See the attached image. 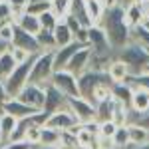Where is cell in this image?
<instances>
[{"mask_svg":"<svg viewBox=\"0 0 149 149\" xmlns=\"http://www.w3.org/2000/svg\"><path fill=\"white\" fill-rule=\"evenodd\" d=\"M97 26H102V30L105 32V36H107V40H109V44L115 52H119L125 44L131 42V28L125 20L123 4H117L113 8H105Z\"/></svg>","mask_w":149,"mask_h":149,"instance_id":"1","label":"cell"},{"mask_svg":"<svg viewBox=\"0 0 149 149\" xmlns=\"http://www.w3.org/2000/svg\"><path fill=\"white\" fill-rule=\"evenodd\" d=\"M117 58L129 66L131 74H139V72L149 68V50L137 42H133V40L117 52Z\"/></svg>","mask_w":149,"mask_h":149,"instance_id":"2","label":"cell"},{"mask_svg":"<svg viewBox=\"0 0 149 149\" xmlns=\"http://www.w3.org/2000/svg\"><path fill=\"white\" fill-rule=\"evenodd\" d=\"M113 81L109 80L107 72H97V70H88L81 76H78V86H80V95L92 102L95 92L102 86H111Z\"/></svg>","mask_w":149,"mask_h":149,"instance_id":"3","label":"cell"},{"mask_svg":"<svg viewBox=\"0 0 149 149\" xmlns=\"http://www.w3.org/2000/svg\"><path fill=\"white\" fill-rule=\"evenodd\" d=\"M54 50L52 52H40L36 56L34 64H32V72H30V81L38 84V86H48L54 76Z\"/></svg>","mask_w":149,"mask_h":149,"instance_id":"4","label":"cell"},{"mask_svg":"<svg viewBox=\"0 0 149 149\" xmlns=\"http://www.w3.org/2000/svg\"><path fill=\"white\" fill-rule=\"evenodd\" d=\"M36 56H38V54H36ZM36 56H32L30 60H26L22 64H18V66L14 68V72L4 80V86H6L10 97H16V95L20 93V90L30 81V72H32V64H34Z\"/></svg>","mask_w":149,"mask_h":149,"instance_id":"5","label":"cell"},{"mask_svg":"<svg viewBox=\"0 0 149 149\" xmlns=\"http://www.w3.org/2000/svg\"><path fill=\"white\" fill-rule=\"evenodd\" d=\"M52 86H56L60 92L68 97H76L80 95V86H78V76H74L68 70H58L52 76Z\"/></svg>","mask_w":149,"mask_h":149,"instance_id":"6","label":"cell"},{"mask_svg":"<svg viewBox=\"0 0 149 149\" xmlns=\"http://www.w3.org/2000/svg\"><path fill=\"white\" fill-rule=\"evenodd\" d=\"M16 97H18L20 102H24L26 105H30V107L42 111L44 102H46V86H38V84L28 81L22 90H20V93H18Z\"/></svg>","mask_w":149,"mask_h":149,"instance_id":"7","label":"cell"},{"mask_svg":"<svg viewBox=\"0 0 149 149\" xmlns=\"http://www.w3.org/2000/svg\"><path fill=\"white\" fill-rule=\"evenodd\" d=\"M44 125L54 127L58 131H70V129H78L81 123L76 119V115L70 111V107H66V109H60V111L50 113L46 117V121H44Z\"/></svg>","mask_w":149,"mask_h":149,"instance_id":"8","label":"cell"},{"mask_svg":"<svg viewBox=\"0 0 149 149\" xmlns=\"http://www.w3.org/2000/svg\"><path fill=\"white\" fill-rule=\"evenodd\" d=\"M68 107H70V111L76 115V119L80 123H88V121L95 119V105L90 100L81 97V95L68 97Z\"/></svg>","mask_w":149,"mask_h":149,"instance_id":"9","label":"cell"},{"mask_svg":"<svg viewBox=\"0 0 149 149\" xmlns=\"http://www.w3.org/2000/svg\"><path fill=\"white\" fill-rule=\"evenodd\" d=\"M66 107H68V95H64L56 86L48 84L46 86V102H44V107H42L44 115L48 117L50 113L60 111V109H66Z\"/></svg>","mask_w":149,"mask_h":149,"instance_id":"10","label":"cell"},{"mask_svg":"<svg viewBox=\"0 0 149 149\" xmlns=\"http://www.w3.org/2000/svg\"><path fill=\"white\" fill-rule=\"evenodd\" d=\"M12 46L24 48V50H26V52H30L32 56H36V54H40V52H42L40 46H38L36 36L30 34V32H26V30H22L18 24H14V40H12Z\"/></svg>","mask_w":149,"mask_h":149,"instance_id":"11","label":"cell"},{"mask_svg":"<svg viewBox=\"0 0 149 149\" xmlns=\"http://www.w3.org/2000/svg\"><path fill=\"white\" fill-rule=\"evenodd\" d=\"M84 46H88V44H84V42H78V40H74L72 44L68 46H62V48H56L54 50V70H66V66L70 64V60L74 58V54L81 50Z\"/></svg>","mask_w":149,"mask_h":149,"instance_id":"12","label":"cell"},{"mask_svg":"<svg viewBox=\"0 0 149 149\" xmlns=\"http://www.w3.org/2000/svg\"><path fill=\"white\" fill-rule=\"evenodd\" d=\"M90 60H92V50L88 46H84L81 50H78L74 58L70 60V64L66 66L68 72H72L74 76H81L84 72H88L90 70Z\"/></svg>","mask_w":149,"mask_h":149,"instance_id":"13","label":"cell"},{"mask_svg":"<svg viewBox=\"0 0 149 149\" xmlns=\"http://www.w3.org/2000/svg\"><path fill=\"white\" fill-rule=\"evenodd\" d=\"M2 111H4V113L14 115L16 119H22V117H28V115L38 113L40 109H34V107L26 105V103L20 102L18 97H10V100H6V102L2 103Z\"/></svg>","mask_w":149,"mask_h":149,"instance_id":"14","label":"cell"},{"mask_svg":"<svg viewBox=\"0 0 149 149\" xmlns=\"http://www.w3.org/2000/svg\"><path fill=\"white\" fill-rule=\"evenodd\" d=\"M70 16H74L81 26L90 28L93 26L92 18H90V12H88V0H70Z\"/></svg>","mask_w":149,"mask_h":149,"instance_id":"15","label":"cell"},{"mask_svg":"<svg viewBox=\"0 0 149 149\" xmlns=\"http://www.w3.org/2000/svg\"><path fill=\"white\" fill-rule=\"evenodd\" d=\"M107 76H109V80L113 81V84H121V81H125L129 78V74H131V70L127 66L125 62H121L119 58L115 56L111 62H109V66H107Z\"/></svg>","mask_w":149,"mask_h":149,"instance_id":"16","label":"cell"},{"mask_svg":"<svg viewBox=\"0 0 149 149\" xmlns=\"http://www.w3.org/2000/svg\"><path fill=\"white\" fill-rule=\"evenodd\" d=\"M125 8V20L129 24V28H137L141 24L145 22V10H143V2H131L123 6Z\"/></svg>","mask_w":149,"mask_h":149,"instance_id":"17","label":"cell"},{"mask_svg":"<svg viewBox=\"0 0 149 149\" xmlns=\"http://www.w3.org/2000/svg\"><path fill=\"white\" fill-rule=\"evenodd\" d=\"M14 24H18L22 30H26V32H30V34H34V36L42 30L40 18H38L36 14H30L28 10H24L22 14H18V16L14 18Z\"/></svg>","mask_w":149,"mask_h":149,"instance_id":"18","label":"cell"},{"mask_svg":"<svg viewBox=\"0 0 149 149\" xmlns=\"http://www.w3.org/2000/svg\"><path fill=\"white\" fill-rule=\"evenodd\" d=\"M129 109L133 113H143L149 109V92L147 90H133L131 93V102H129Z\"/></svg>","mask_w":149,"mask_h":149,"instance_id":"19","label":"cell"},{"mask_svg":"<svg viewBox=\"0 0 149 149\" xmlns=\"http://www.w3.org/2000/svg\"><path fill=\"white\" fill-rule=\"evenodd\" d=\"M54 38H56V48H62V46H68L72 44L76 38H74V32L70 30V26L64 20H60L56 28H54Z\"/></svg>","mask_w":149,"mask_h":149,"instance_id":"20","label":"cell"},{"mask_svg":"<svg viewBox=\"0 0 149 149\" xmlns=\"http://www.w3.org/2000/svg\"><path fill=\"white\" fill-rule=\"evenodd\" d=\"M127 129H129V143H133V145L149 143V129L147 127L137 125V123H127Z\"/></svg>","mask_w":149,"mask_h":149,"instance_id":"21","label":"cell"},{"mask_svg":"<svg viewBox=\"0 0 149 149\" xmlns=\"http://www.w3.org/2000/svg\"><path fill=\"white\" fill-rule=\"evenodd\" d=\"M60 143H62V131H58L54 127H48V125L42 127L38 145H60Z\"/></svg>","mask_w":149,"mask_h":149,"instance_id":"22","label":"cell"},{"mask_svg":"<svg viewBox=\"0 0 149 149\" xmlns=\"http://www.w3.org/2000/svg\"><path fill=\"white\" fill-rule=\"evenodd\" d=\"M131 93H133V88L129 84H125V81L111 86V95H113L117 102L125 103V105H129V102H131Z\"/></svg>","mask_w":149,"mask_h":149,"instance_id":"23","label":"cell"},{"mask_svg":"<svg viewBox=\"0 0 149 149\" xmlns=\"http://www.w3.org/2000/svg\"><path fill=\"white\" fill-rule=\"evenodd\" d=\"M125 84H129L133 90H147L149 92V70H143L139 74H129Z\"/></svg>","mask_w":149,"mask_h":149,"instance_id":"24","label":"cell"},{"mask_svg":"<svg viewBox=\"0 0 149 149\" xmlns=\"http://www.w3.org/2000/svg\"><path fill=\"white\" fill-rule=\"evenodd\" d=\"M16 125H18V119H16L14 115H10V113H2L0 115V129H2V135H4V143L10 141Z\"/></svg>","mask_w":149,"mask_h":149,"instance_id":"25","label":"cell"},{"mask_svg":"<svg viewBox=\"0 0 149 149\" xmlns=\"http://www.w3.org/2000/svg\"><path fill=\"white\" fill-rule=\"evenodd\" d=\"M36 40H38V46L42 52H52V50H56V38H54V32H50V30H40L38 34H36Z\"/></svg>","mask_w":149,"mask_h":149,"instance_id":"26","label":"cell"},{"mask_svg":"<svg viewBox=\"0 0 149 149\" xmlns=\"http://www.w3.org/2000/svg\"><path fill=\"white\" fill-rule=\"evenodd\" d=\"M18 64H16V60L12 58V54L6 50L2 56H0V80L4 81L8 76H10L12 72H14V68H16Z\"/></svg>","mask_w":149,"mask_h":149,"instance_id":"27","label":"cell"},{"mask_svg":"<svg viewBox=\"0 0 149 149\" xmlns=\"http://www.w3.org/2000/svg\"><path fill=\"white\" fill-rule=\"evenodd\" d=\"M76 135H78V145H80V149H90L97 141V137L100 135H95V133H92L90 129H86L84 125L78 127V131H76Z\"/></svg>","mask_w":149,"mask_h":149,"instance_id":"28","label":"cell"},{"mask_svg":"<svg viewBox=\"0 0 149 149\" xmlns=\"http://www.w3.org/2000/svg\"><path fill=\"white\" fill-rule=\"evenodd\" d=\"M131 40L149 50V28L145 26V24H141V26H137V28H133V30H131Z\"/></svg>","mask_w":149,"mask_h":149,"instance_id":"29","label":"cell"},{"mask_svg":"<svg viewBox=\"0 0 149 149\" xmlns=\"http://www.w3.org/2000/svg\"><path fill=\"white\" fill-rule=\"evenodd\" d=\"M111 141H113V145L117 149H123V147L129 145V129H127V123H125V125H119V127H117V131L113 133Z\"/></svg>","mask_w":149,"mask_h":149,"instance_id":"30","label":"cell"},{"mask_svg":"<svg viewBox=\"0 0 149 149\" xmlns=\"http://www.w3.org/2000/svg\"><path fill=\"white\" fill-rule=\"evenodd\" d=\"M38 18H40L42 28H44V30H50V32H54V28L60 24V18H58L56 14L52 12V8H50V10H46V12H42Z\"/></svg>","mask_w":149,"mask_h":149,"instance_id":"31","label":"cell"},{"mask_svg":"<svg viewBox=\"0 0 149 149\" xmlns=\"http://www.w3.org/2000/svg\"><path fill=\"white\" fill-rule=\"evenodd\" d=\"M88 12H90V18H92L93 24H100V20H102L103 12H105V8H103L102 0H88Z\"/></svg>","mask_w":149,"mask_h":149,"instance_id":"32","label":"cell"},{"mask_svg":"<svg viewBox=\"0 0 149 149\" xmlns=\"http://www.w3.org/2000/svg\"><path fill=\"white\" fill-rule=\"evenodd\" d=\"M52 12L60 20H64L70 12V0H52Z\"/></svg>","mask_w":149,"mask_h":149,"instance_id":"33","label":"cell"},{"mask_svg":"<svg viewBox=\"0 0 149 149\" xmlns=\"http://www.w3.org/2000/svg\"><path fill=\"white\" fill-rule=\"evenodd\" d=\"M117 123L113 119H107V121H100V137H113V133L117 131Z\"/></svg>","mask_w":149,"mask_h":149,"instance_id":"34","label":"cell"},{"mask_svg":"<svg viewBox=\"0 0 149 149\" xmlns=\"http://www.w3.org/2000/svg\"><path fill=\"white\" fill-rule=\"evenodd\" d=\"M8 52H10L12 58L16 60V64H22V62H26V60H30V58H32V54H30V52H26L24 48L12 46V44H10V48H8Z\"/></svg>","mask_w":149,"mask_h":149,"instance_id":"35","label":"cell"},{"mask_svg":"<svg viewBox=\"0 0 149 149\" xmlns=\"http://www.w3.org/2000/svg\"><path fill=\"white\" fill-rule=\"evenodd\" d=\"M0 40L6 42V44H12V40H14V20L6 22L0 28Z\"/></svg>","mask_w":149,"mask_h":149,"instance_id":"36","label":"cell"},{"mask_svg":"<svg viewBox=\"0 0 149 149\" xmlns=\"http://www.w3.org/2000/svg\"><path fill=\"white\" fill-rule=\"evenodd\" d=\"M0 149H36V145H32L26 139H20V141H6Z\"/></svg>","mask_w":149,"mask_h":149,"instance_id":"37","label":"cell"},{"mask_svg":"<svg viewBox=\"0 0 149 149\" xmlns=\"http://www.w3.org/2000/svg\"><path fill=\"white\" fill-rule=\"evenodd\" d=\"M8 4H10V8H12V20L28 8V0H8Z\"/></svg>","mask_w":149,"mask_h":149,"instance_id":"38","label":"cell"},{"mask_svg":"<svg viewBox=\"0 0 149 149\" xmlns=\"http://www.w3.org/2000/svg\"><path fill=\"white\" fill-rule=\"evenodd\" d=\"M40 131H42V127L40 125H34V127H30L28 131H26V141H30L32 145H38L40 143Z\"/></svg>","mask_w":149,"mask_h":149,"instance_id":"39","label":"cell"},{"mask_svg":"<svg viewBox=\"0 0 149 149\" xmlns=\"http://www.w3.org/2000/svg\"><path fill=\"white\" fill-rule=\"evenodd\" d=\"M0 22H12V8L8 2H0Z\"/></svg>","mask_w":149,"mask_h":149,"instance_id":"40","label":"cell"},{"mask_svg":"<svg viewBox=\"0 0 149 149\" xmlns=\"http://www.w3.org/2000/svg\"><path fill=\"white\" fill-rule=\"evenodd\" d=\"M6 100H10V95H8V90H6V86H4V81L0 80V105L6 102Z\"/></svg>","mask_w":149,"mask_h":149,"instance_id":"41","label":"cell"},{"mask_svg":"<svg viewBox=\"0 0 149 149\" xmlns=\"http://www.w3.org/2000/svg\"><path fill=\"white\" fill-rule=\"evenodd\" d=\"M103 8H113V6H117V4H121L119 0H102Z\"/></svg>","mask_w":149,"mask_h":149,"instance_id":"42","label":"cell"},{"mask_svg":"<svg viewBox=\"0 0 149 149\" xmlns=\"http://www.w3.org/2000/svg\"><path fill=\"white\" fill-rule=\"evenodd\" d=\"M8 48H10V44H6V42H2V40H0V56H2Z\"/></svg>","mask_w":149,"mask_h":149,"instance_id":"43","label":"cell"},{"mask_svg":"<svg viewBox=\"0 0 149 149\" xmlns=\"http://www.w3.org/2000/svg\"><path fill=\"white\" fill-rule=\"evenodd\" d=\"M36 149H58V145H36Z\"/></svg>","mask_w":149,"mask_h":149,"instance_id":"44","label":"cell"},{"mask_svg":"<svg viewBox=\"0 0 149 149\" xmlns=\"http://www.w3.org/2000/svg\"><path fill=\"white\" fill-rule=\"evenodd\" d=\"M58 149H78V147H72V145H66V143H60Z\"/></svg>","mask_w":149,"mask_h":149,"instance_id":"45","label":"cell"},{"mask_svg":"<svg viewBox=\"0 0 149 149\" xmlns=\"http://www.w3.org/2000/svg\"><path fill=\"white\" fill-rule=\"evenodd\" d=\"M123 6H127V4H131V2H141V0H119Z\"/></svg>","mask_w":149,"mask_h":149,"instance_id":"46","label":"cell"},{"mask_svg":"<svg viewBox=\"0 0 149 149\" xmlns=\"http://www.w3.org/2000/svg\"><path fill=\"white\" fill-rule=\"evenodd\" d=\"M4 145V135H2V129H0V147Z\"/></svg>","mask_w":149,"mask_h":149,"instance_id":"47","label":"cell"},{"mask_svg":"<svg viewBox=\"0 0 149 149\" xmlns=\"http://www.w3.org/2000/svg\"><path fill=\"white\" fill-rule=\"evenodd\" d=\"M143 24H145V26H147V28H149V20H145V22H143Z\"/></svg>","mask_w":149,"mask_h":149,"instance_id":"48","label":"cell"},{"mask_svg":"<svg viewBox=\"0 0 149 149\" xmlns=\"http://www.w3.org/2000/svg\"><path fill=\"white\" fill-rule=\"evenodd\" d=\"M2 113H4V111H2V105H0V115H2Z\"/></svg>","mask_w":149,"mask_h":149,"instance_id":"49","label":"cell"},{"mask_svg":"<svg viewBox=\"0 0 149 149\" xmlns=\"http://www.w3.org/2000/svg\"><path fill=\"white\" fill-rule=\"evenodd\" d=\"M147 70H149V68H147Z\"/></svg>","mask_w":149,"mask_h":149,"instance_id":"50","label":"cell"}]
</instances>
